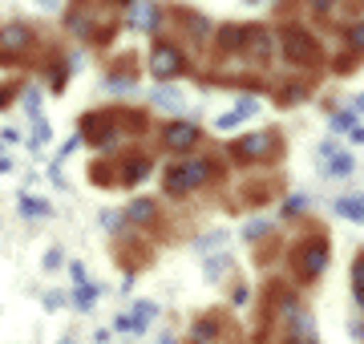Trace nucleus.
I'll use <instances>...</instances> for the list:
<instances>
[{"label":"nucleus","mask_w":364,"mask_h":344,"mask_svg":"<svg viewBox=\"0 0 364 344\" xmlns=\"http://www.w3.org/2000/svg\"><path fill=\"white\" fill-rule=\"evenodd\" d=\"M210 178H215V162L210 158H178L162 171V190L170 199H182L191 190H203Z\"/></svg>","instance_id":"obj_1"},{"label":"nucleus","mask_w":364,"mask_h":344,"mask_svg":"<svg viewBox=\"0 0 364 344\" xmlns=\"http://www.w3.org/2000/svg\"><path fill=\"white\" fill-rule=\"evenodd\" d=\"M332 243H328V235H320V231H312V235H304L291 247V272H296L299 284H312V279H320L328 272V259H332Z\"/></svg>","instance_id":"obj_2"},{"label":"nucleus","mask_w":364,"mask_h":344,"mask_svg":"<svg viewBox=\"0 0 364 344\" xmlns=\"http://www.w3.org/2000/svg\"><path fill=\"white\" fill-rule=\"evenodd\" d=\"M284 53H287V61H296V65H316V61H320V45H316V37H308L304 28L287 25L284 28Z\"/></svg>","instance_id":"obj_3"},{"label":"nucleus","mask_w":364,"mask_h":344,"mask_svg":"<svg viewBox=\"0 0 364 344\" xmlns=\"http://www.w3.org/2000/svg\"><path fill=\"white\" fill-rule=\"evenodd\" d=\"M198 138H203V130H198L195 122H170V126H162V146H166L170 154H186V150H195Z\"/></svg>","instance_id":"obj_4"},{"label":"nucleus","mask_w":364,"mask_h":344,"mask_svg":"<svg viewBox=\"0 0 364 344\" xmlns=\"http://www.w3.org/2000/svg\"><path fill=\"white\" fill-rule=\"evenodd\" d=\"M275 150V134L272 130H255V134H247V138H239V142L231 146V154L239 162H259V158H267Z\"/></svg>","instance_id":"obj_5"},{"label":"nucleus","mask_w":364,"mask_h":344,"mask_svg":"<svg viewBox=\"0 0 364 344\" xmlns=\"http://www.w3.org/2000/svg\"><path fill=\"white\" fill-rule=\"evenodd\" d=\"M150 73H154L158 81L178 77V73H186V57H182L174 45H158L154 53H150Z\"/></svg>","instance_id":"obj_6"},{"label":"nucleus","mask_w":364,"mask_h":344,"mask_svg":"<svg viewBox=\"0 0 364 344\" xmlns=\"http://www.w3.org/2000/svg\"><path fill=\"white\" fill-rule=\"evenodd\" d=\"M154 316H158V304L142 300V304H134L130 312H122V316L114 320V332H146L154 324Z\"/></svg>","instance_id":"obj_7"},{"label":"nucleus","mask_w":364,"mask_h":344,"mask_svg":"<svg viewBox=\"0 0 364 344\" xmlns=\"http://www.w3.org/2000/svg\"><path fill=\"white\" fill-rule=\"evenodd\" d=\"M33 45V28L25 25H0V53L4 57H21Z\"/></svg>","instance_id":"obj_8"},{"label":"nucleus","mask_w":364,"mask_h":344,"mask_svg":"<svg viewBox=\"0 0 364 344\" xmlns=\"http://www.w3.org/2000/svg\"><path fill=\"white\" fill-rule=\"evenodd\" d=\"M320 166V174L324 178H348V174H356V158H352L348 150H340V154H332V158L316 162Z\"/></svg>","instance_id":"obj_9"},{"label":"nucleus","mask_w":364,"mask_h":344,"mask_svg":"<svg viewBox=\"0 0 364 344\" xmlns=\"http://www.w3.org/2000/svg\"><path fill=\"white\" fill-rule=\"evenodd\" d=\"M122 215H126V223H134V227H150L158 219V203L154 199H134Z\"/></svg>","instance_id":"obj_10"},{"label":"nucleus","mask_w":364,"mask_h":344,"mask_svg":"<svg viewBox=\"0 0 364 344\" xmlns=\"http://www.w3.org/2000/svg\"><path fill=\"white\" fill-rule=\"evenodd\" d=\"M332 211L348 223H364V195H344V199L332 203Z\"/></svg>","instance_id":"obj_11"},{"label":"nucleus","mask_w":364,"mask_h":344,"mask_svg":"<svg viewBox=\"0 0 364 344\" xmlns=\"http://www.w3.org/2000/svg\"><path fill=\"white\" fill-rule=\"evenodd\" d=\"M154 106L166 109V114H178V109H186V97H182V90H174V85H158L154 90Z\"/></svg>","instance_id":"obj_12"},{"label":"nucleus","mask_w":364,"mask_h":344,"mask_svg":"<svg viewBox=\"0 0 364 344\" xmlns=\"http://www.w3.org/2000/svg\"><path fill=\"white\" fill-rule=\"evenodd\" d=\"M356 126H364V122L356 118L348 106H344V109H332V118H328V130H332V134H352Z\"/></svg>","instance_id":"obj_13"},{"label":"nucleus","mask_w":364,"mask_h":344,"mask_svg":"<svg viewBox=\"0 0 364 344\" xmlns=\"http://www.w3.org/2000/svg\"><path fill=\"white\" fill-rule=\"evenodd\" d=\"M191 340H195V344H215V340H219V320H215V316L195 320V328H191Z\"/></svg>","instance_id":"obj_14"},{"label":"nucleus","mask_w":364,"mask_h":344,"mask_svg":"<svg viewBox=\"0 0 364 344\" xmlns=\"http://www.w3.org/2000/svg\"><path fill=\"white\" fill-rule=\"evenodd\" d=\"M203 272H207V279H223L227 272H231V255L227 252H210L207 264H203Z\"/></svg>","instance_id":"obj_15"},{"label":"nucleus","mask_w":364,"mask_h":344,"mask_svg":"<svg viewBox=\"0 0 364 344\" xmlns=\"http://www.w3.org/2000/svg\"><path fill=\"white\" fill-rule=\"evenodd\" d=\"M16 207H21V215H25V219H49V203L45 199H33V195H21V203H16Z\"/></svg>","instance_id":"obj_16"},{"label":"nucleus","mask_w":364,"mask_h":344,"mask_svg":"<svg viewBox=\"0 0 364 344\" xmlns=\"http://www.w3.org/2000/svg\"><path fill=\"white\" fill-rule=\"evenodd\" d=\"M352 300L356 308H364V252L352 259Z\"/></svg>","instance_id":"obj_17"},{"label":"nucleus","mask_w":364,"mask_h":344,"mask_svg":"<svg viewBox=\"0 0 364 344\" xmlns=\"http://www.w3.org/2000/svg\"><path fill=\"white\" fill-rule=\"evenodd\" d=\"M53 138V126L49 118H33V134H28V150H41V146Z\"/></svg>","instance_id":"obj_18"},{"label":"nucleus","mask_w":364,"mask_h":344,"mask_svg":"<svg viewBox=\"0 0 364 344\" xmlns=\"http://www.w3.org/2000/svg\"><path fill=\"white\" fill-rule=\"evenodd\" d=\"M308 211V195H287L284 199V219H299Z\"/></svg>","instance_id":"obj_19"},{"label":"nucleus","mask_w":364,"mask_h":344,"mask_svg":"<svg viewBox=\"0 0 364 344\" xmlns=\"http://www.w3.org/2000/svg\"><path fill=\"white\" fill-rule=\"evenodd\" d=\"M272 231H275V223H272V219H251V223H247V231H243V235H247L251 243H255V239L272 235Z\"/></svg>","instance_id":"obj_20"},{"label":"nucleus","mask_w":364,"mask_h":344,"mask_svg":"<svg viewBox=\"0 0 364 344\" xmlns=\"http://www.w3.org/2000/svg\"><path fill=\"white\" fill-rule=\"evenodd\" d=\"M195 247H198V252H210V247H227V231H223V227H219V231H210V235L198 239Z\"/></svg>","instance_id":"obj_21"},{"label":"nucleus","mask_w":364,"mask_h":344,"mask_svg":"<svg viewBox=\"0 0 364 344\" xmlns=\"http://www.w3.org/2000/svg\"><path fill=\"white\" fill-rule=\"evenodd\" d=\"M21 106H25L33 118H45V114H41V90H25L21 93Z\"/></svg>","instance_id":"obj_22"},{"label":"nucleus","mask_w":364,"mask_h":344,"mask_svg":"<svg viewBox=\"0 0 364 344\" xmlns=\"http://www.w3.org/2000/svg\"><path fill=\"white\" fill-rule=\"evenodd\" d=\"M239 122H243V118H239V109H227V114H219V118H215V130H219V134H231Z\"/></svg>","instance_id":"obj_23"},{"label":"nucleus","mask_w":364,"mask_h":344,"mask_svg":"<svg viewBox=\"0 0 364 344\" xmlns=\"http://www.w3.org/2000/svg\"><path fill=\"white\" fill-rule=\"evenodd\" d=\"M304 97H308V85H287V90H284V97H279V102H284V106H299Z\"/></svg>","instance_id":"obj_24"},{"label":"nucleus","mask_w":364,"mask_h":344,"mask_svg":"<svg viewBox=\"0 0 364 344\" xmlns=\"http://www.w3.org/2000/svg\"><path fill=\"white\" fill-rule=\"evenodd\" d=\"M235 109H239V118H243V122L255 118V114H259V97H243V102H239Z\"/></svg>","instance_id":"obj_25"},{"label":"nucleus","mask_w":364,"mask_h":344,"mask_svg":"<svg viewBox=\"0 0 364 344\" xmlns=\"http://www.w3.org/2000/svg\"><path fill=\"white\" fill-rule=\"evenodd\" d=\"M348 45L356 49V53H364V21H356V25L348 28Z\"/></svg>","instance_id":"obj_26"},{"label":"nucleus","mask_w":364,"mask_h":344,"mask_svg":"<svg viewBox=\"0 0 364 344\" xmlns=\"http://www.w3.org/2000/svg\"><path fill=\"white\" fill-rule=\"evenodd\" d=\"M231 300H235V304H239V308H243V304H247V300H251V291L243 288V284H235V291H231Z\"/></svg>","instance_id":"obj_27"},{"label":"nucleus","mask_w":364,"mask_h":344,"mask_svg":"<svg viewBox=\"0 0 364 344\" xmlns=\"http://www.w3.org/2000/svg\"><path fill=\"white\" fill-rule=\"evenodd\" d=\"M348 109H352V114H356V118H364V93H352Z\"/></svg>","instance_id":"obj_28"},{"label":"nucleus","mask_w":364,"mask_h":344,"mask_svg":"<svg viewBox=\"0 0 364 344\" xmlns=\"http://www.w3.org/2000/svg\"><path fill=\"white\" fill-rule=\"evenodd\" d=\"M348 336L364 344V320H352V324H348Z\"/></svg>","instance_id":"obj_29"},{"label":"nucleus","mask_w":364,"mask_h":344,"mask_svg":"<svg viewBox=\"0 0 364 344\" xmlns=\"http://www.w3.org/2000/svg\"><path fill=\"white\" fill-rule=\"evenodd\" d=\"M312 9H316V13H332V9H336V0H312Z\"/></svg>","instance_id":"obj_30"},{"label":"nucleus","mask_w":364,"mask_h":344,"mask_svg":"<svg viewBox=\"0 0 364 344\" xmlns=\"http://www.w3.org/2000/svg\"><path fill=\"white\" fill-rule=\"evenodd\" d=\"M45 267H61V252H57V247H53V252L45 255Z\"/></svg>","instance_id":"obj_31"},{"label":"nucleus","mask_w":364,"mask_h":344,"mask_svg":"<svg viewBox=\"0 0 364 344\" xmlns=\"http://www.w3.org/2000/svg\"><path fill=\"white\" fill-rule=\"evenodd\" d=\"M9 171H13V158H9V154L0 150V174H9Z\"/></svg>","instance_id":"obj_32"},{"label":"nucleus","mask_w":364,"mask_h":344,"mask_svg":"<svg viewBox=\"0 0 364 344\" xmlns=\"http://www.w3.org/2000/svg\"><path fill=\"white\" fill-rule=\"evenodd\" d=\"M348 142H356V146H364V126H356V130L348 134Z\"/></svg>","instance_id":"obj_33"},{"label":"nucleus","mask_w":364,"mask_h":344,"mask_svg":"<svg viewBox=\"0 0 364 344\" xmlns=\"http://www.w3.org/2000/svg\"><path fill=\"white\" fill-rule=\"evenodd\" d=\"M37 4H41V9H49V13H53V9H57L61 0H37Z\"/></svg>","instance_id":"obj_34"},{"label":"nucleus","mask_w":364,"mask_h":344,"mask_svg":"<svg viewBox=\"0 0 364 344\" xmlns=\"http://www.w3.org/2000/svg\"><path fill=\"white\" fill-rule=\"evenodd\" d=\"M243 4H247V9H259V4H272V0H243Z\"/></svg>","instance_id":"obj_35"},{"label":"nucleus","mask_w":364,"mask_h":344,"mask_svg":"<svg viewBox=\"0 0 364 344\" xmlns=\"http://www.w3.org/2000/svg\"><path fill=\"white\" fill-rule=\"evenodd\" d=\"M61 344H73V340H61Z\"/></svg>","instance_id":"obj_36"},{"label":"nucleus","mask_w":364,"mask_h":344,"mask_svg":"<svg viewBox=\"0 0 364 344\" xmlns=\"http://www.w3.org/2000/svg\"><path fill=\"white\" fill-rule=\"evenodd\" d=\"M356 4H364V0H356Z\"/></svg>","instance_id":"obj_37"}]
</instances>
